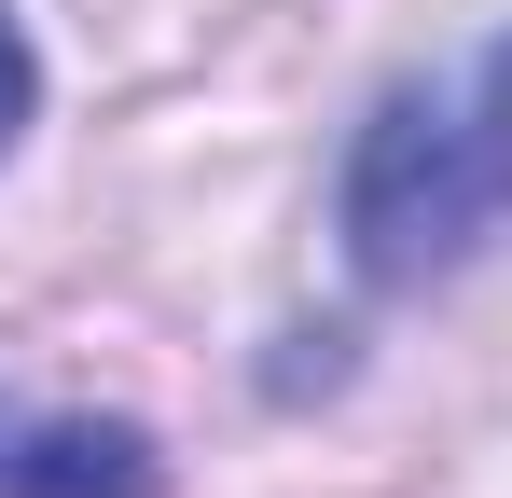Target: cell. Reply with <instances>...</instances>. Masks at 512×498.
<instances>
[{
    "mask_svg": "<svg viewBox=\"0 0 512 498\" xmlns=\"http://www.w3.org/2000/svg\"><path fill=\"white\" fill-rule=\"evenodd\" d=\"M0 498H153V443L111 415H14L0 402Z\"/></svg>",
    "mask_w": 512,
    "mask_h": 498,
    "instance_id": "obj_2",
    "label": "cell"
},
{
    "mask_svg": "<svg viewBox=\"0 0 512 498\" xmlns=\"http://www.w3.org/2000/svg\"><path fill=\"white\" fill-rule=\"evenodd\" d=\"M512 222V28L443 83H402L346 153V263L374 291H429Z\"/></svg>",
    "mask_w": 512,
    "mask_h": 498,
    "instance_id": "obj_1",
    "label": "cell"
},
{
    "mask_svg": "<svg viewBox=\"0 0 512 498\" xmlns=\"http://www.w3.org/2000/svg\"><path fill=\"white\" fill-rule=\"evenodd\" d=\"M28 97H42V70H28V42H14V14H0V153H14V125H28Z\"/></svg>",
    "mask_w": 512,
    "mask_h": 498,
    "instance_id": "obj_3",
    "label": "cell"
}]
</instances>
